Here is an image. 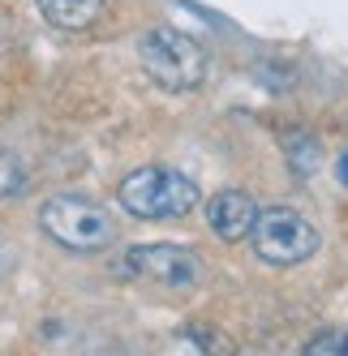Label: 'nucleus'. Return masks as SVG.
Segmentation results:
<instances>
[{
    "mask_svg": "<svg viewBox=\"0 0 348 356\" xmlns=\"http://www.w3.org/2000/svg\"><path fill=\"white\" fill-rule=\"evenodd\" d=\"M138 60L159 90L185 95L207 82V47L177 26H151L138 39Z\"/></svg>",
    "mask_w": 348,
    "mask_h": 356,
    "instance_id": "f257e3e1",
    "label": "nucleus"
},
{
    "mask_svg": "<svg viewBox=\"0 0 348 356\" xmlns=\"http://www.w3.org/2000/svg\"><path fill=\"white\" fill-rule=\"evenodd\" d=\"M120 207L134 219H181L198 207V185L177 168H138L120 181Z\"/></svg>",
    "mask_w": 348,
    "mask_h": 356,
    "instance_id": "f03ea898",
    "label": "nucleus"
},
{
    "mask_svg": "<svg viewBox=\"0 0 348 356\" xmlns=\"http://www.w3.org/2000/svg\"><path fill=\"white\" fill-rule=\"evenodd\" d=\"M39 223L43 232L52 236L56 245L73 249V253H90V249H104L112 245L116 236V223L112 215L90 197H78V193H52L39 207Z\"/></svg>",
    "mask_w": 348,
    "mask_h": 356,
    "instance_id": "7ed1b4c3",
    "label": "nucleus"
},
{
    "mask_svg": "<svg viewBox=\"0 0 348 356\" xmlns=\"http://www.w3.org/2000/svg\"><path fill=\"white\" fill-rule=\"evenodd\" d=\"M250 241H254L258 262H267V266H301L306 258L318 253V227L292 207H271V211H258Z\"/></svg>",
    "mask_w": 348,
    "mask_h": 356,
    "instance_id": "20e7f679",
    "label": "nucleus"
},
{
    "mask_svg": "<svg viewBox=\"0 0 348 356\" xmlns=\"http://www.w3.org/2000/svg\"><path fill=\"white\" fill-rule=\"evenodd\" d=\"M129 270L172 292H189L203 279V266H198L193 249L185 245H138L129 249Z\"/></svg>",
    "mask_w": 348,
    "mask_h": 356,
    "instance_id": "39448f33",
    "label": "nucleus"
},
{
    "mask_svg": "<svg viewBox=\"0 0 348 356\" xmlns=\"http://www.w3.org/2000/svg\"><path fill=\"white\" fill-rule=\"evenodd\" d=\"M254 219H258V207L241 189H223L207 202V227L219 241H245L254 232Z\"/></svg>",
    "mask_w": 348,
    "mask_h": 356,
    "instance_id": "423d86ee",
    "label": "nucleus"
},
{
    "mask_svg": "<svg viewBox=\"0 0 348 356\" xmlns=\"http://www.w3.org/2000/svg\"><path fill=\"white\" fill-rule=\"evenodd\" d=\"M39 13L61 31H86L108 13V0H39Z\"/></svg>",
    "mask_w": 348,
    "mask_h": 356,
    "instance_id": "0eeeda50",
    "label": "nucleus"
},
{
    "mask_svg": "<svg viewBox=\"0 0 348 356\" xmlns=\"http://www.w3.org/2000/svg\"><path fill=\"white\" fill-rule=\"evenodd\" d=\"M284 155H288V163L296 168V172H301V176H310L314 168H318V142L310 138V134H288L284 138Z\"/></svg>",
    "mask_w": 348,
    "mask_h": 356,
    "instance_id": "6e6552de",
    "label": "nucleus"
},
{
    "mask_svg": "<svg viewBox=\"0 0 348 356\" xmlns=\"http://www.w3.org/2000/svg\"><path fill=\"white\" fill-rule=\"evenodd\" d=\"M310 356H348V330H322L306 343Z\"/></svg>",
    "mask_w": 348,
    "mask_h": 356,
    "instance_id": "1a4fd4ad",
    "label": "nucleus"
},
{
    "mask_svg": "<svg viewBox=\"0 0 348 356\" xmlns=\"http://www.w3.org/2000/svg\"><path fill=\"white\" fill-rule=\"evenodd\" d=\"M22 181H26V176H22V168L5 155V150H0V197H13V193L22 189Z\"/></svg>",
    "mask_w": 348,
    "mask_h": 356,
    "instance_id": "9d476101",
    "label": "nucleus"
},
{
    "mask_svg": "<svg viewBox=\"0 0 348 356\" xmlns=\"http://www.w3.org/2000/svg\"><path fill=\"white\" fill-rule=\"evenodd\" d=\"M335 172H340V181L348 185V150H344V155H340V163H335Z\"/></svg>",
    "mask_w": 348,
    "mask_h": 356,
    "instance_id": "9b49d317",
    "label": "nucleus"
}]
</instances>
